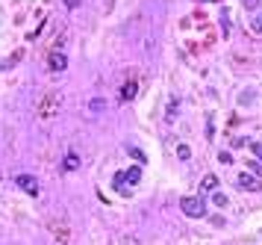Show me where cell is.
I'll return each mask as SVG.
<instances>
[{"label":"cell","mask_w":262,"mask_h":245,"mask_svg":"<svg viewBox=\"0 0 262 245\" xmlns=\"http://www.w3.org/2000/svg\"><path fill=\"white\" fill-rule=\"evenodd\" d=\"M62 113V95L56 92H47L39 98V107H35V115H39L42 121H53L56 115Z\"/></svg>","instance_id":"1"},{"label":"cell","mask_w":262,"mask_h":245,"mask_svg":"<svg viewBox=\"0 0 262 245\" xmlns=\"http://www.w3.org/2000/svg\"><path fill=\"white\" fill-rule=\"evenodd\" d=\"M180 207H183V213L192 216V219H200V216L206 213V201H203V198H195V195L180 198Z\"/></svg>","instance_id":"2"},{"label":"cell","mask_w":262,"mask_h":245,"mask_svg":"<svg viewBox=\"0 0 262 245\" xmlns=\"http://www.w3.org/2000/svg\"><path fill=\"white\" fill-rule=\"evenodd\" d=\"M15 183L27 192V195H32V198H39V180L32 178V174H18L15 178Z\"/></svg>","instance_id":"3"},{"label":"cell","mask_w":262,"mask_h":245,"mask_svg":"<svg viewBox=\"0 0 262 245\" xmlns=\"http://www.w3.org/2000/svg\"><path fill=\"white\" fill-rule=\"evenodd\" d=\"M236 183H239L242 189H247V192H259V189H262V180H259V178H253V174H247V171H242V174H239Z\"/></svg>","instance_id":"4"},{"label":"cell","mask_w":262,"mask_h":245,"mask_svg":"<svg viewBox=\"0 0 262 245\" xmlns=\"http://www.w3.org/2000/svg\"><path fill=\"white\" fill-rule=\"evenodd\" d=\"M65 65H68V56L59 53V50H50V56H47V68H50V71H65Z\"/></svg>","instance_id":"5"},{"label":"cell","mask_w":262,"mask_h":245,"mask_svg":"<svg viewBox=\"0 0 262 245\" xmlns=\"http://www.w3.org/2000/svg\"><path fill=\"white\" fill-rule=\"evenodd\" d=\"M115 180H121V183H130V186H136V183L141 180V168H127V171H118V174H115Z\"/></svg>","instance_id":"6"},{"label":"cell","mask_w":262,"mask_h":245,"mask_svg":"<svg viewBox=\"0 0 262 245\" xmlns=\"http://www.w3.org/2000/svg\"><path fill=\"white\" fill-rule=\"evenodd\" d=\"M50 230H53V236H56V239H59V242H62V245H65V242H68V239H71V230H68V225H65V222H62V225H59V222H56V219H53V222H50Z\"/></svg>","instance_id":"7"},{"label":"cell","mask_w":262,"mask_h":245,"mask_svg":"<svg viewBox=\"0 0 262 245\" xmlns=\"http://www.w3.org/2000/svg\"><path fill=\"white\" fill-rule=\"evenodd\" d=\"M136 92H139V83H136V80H127V83H124V89H121V100H124V103H130V100L136 98Z\"/></svg>","instance_id":"8"},{"label":"cell","mask_w":262,"mask_h":245,"mask_svg":"<svg viewBox=\"0 0 262 245\" xmlns=\"http://www.w3.org/2000/svg\"><path fill=\"white\" fill-rule=\"evenodd\" d=\"M77 168H80V157L74 154V151L65 154V160H62V171H77Z\"/></svg>","instance_id":"9"},{"label":"cell","mask_w":262,"mask_h":245,"mask_svg":"<svg viewBox=\"0 0 262 245\" xmlns=\"http://www.w3.org/2000/svg\"><path fill=\"white\" fill-rule=\"evenodd\" d=\"M215 189H218V178L215 174H206L203 183H200V192H215Z\"/></svg>","instance_id":"10"},{"label":"cell","mask_w":262,"mask_h":245,"mask_svg":"<svg viewBox=\"0 0 262 245\" xmlns=\"http://www.w3.org/2000/svg\"><path fill=\"white\" fill-rule=\"evenodd\" d=\"M247 24H250V30H253V33H262V9H256V12L247 18Z\"/></svg>","instance_id":"11"},{"label":"cell","mask_w":262,"mask_h":245,"mask_svg":"<svg viewBox=\"0 0 262 245\" xmlns=\"http://www.w3.org/2000/svg\"><path fill=\"white\" fill-rule=\"evenodd\" d=\"M112 183H115V189H118L124 198H133V186H130V183H121V180H112Z\"/></svg>","instance_id":"12"},{"label":"cell","mask_w":262,"mask_h":245,"mask_svg":"<svg viewBox=\"0 0 262 245\" xmlns=\"http://www.w3.org/2000/svg\"><path fill=\"white\" fill-rule=\"evenodd\" d=\"M177 157H180V160H189V157H192V148H189V145H177Z\"/></svg>","instance_id":"13"},{"label":"cell","mask_w":262,"mask_h":245,"mask_svg":"<svg viewBox=\"0 0 262 245\" xmlns=\"http://www.w3.org/2000/svg\"><path fill=\"white\" fill-rule=\"evenodd\" d=\"M212 201H215L218 207H227V195H224V192H215V195H212Z\"/></svg>","instance_id":"14"},{"label":"cell","mask_w":262,"mask_h":245,"mask_svg":"<svg viewBox=\"0 0 262 245\" xmlns=\"http://www.w3.org/2000/svg\"><path fill=\"white\" fill-rule=\"evenodd\" d=\"M218 160H221V163H227V165H230V163H233V154H230V151H221V154H218Z\"/></svg>","instance_id":"15"},{"label":"cell","mask_w":262,"mask_h":245,"mask_svg":"<svg viewBox=\"0 0 262 245\" xmlns=\"http://www.w3.org/2000/svg\"><path fill=\"white\" fill-rule=\"evenodd\" d=\"M62 3H65V9H77L83 0H62Z\"/></svg>","instance_id":"16"},{"label":"cell","mask_w":262,"mask_h":245,"mask_svg":"<svg viewBox=\"0 0 262 245\" xmlns=\"http://www.w3.org/2000/svg\"><path fill=\"white\" fill-rule=\"evenodd\" d=\"M174 115H177V100L168 103V118H174Z\"/></svg>","instance_id":"17"},{"label":"cell","mask_w":262,"mask_h":245,"mask_svg":"<svg viewBox=\"0 0 262 245\" xmlns=\"http://www.w3.org/2000/svg\"><path fill=\"white\" fill-rule=\"evenodd\" d=\"M250 151H253L256 160H262V145H250Z\"/></svg>","instance_id":"18"},{"label":"cell","mask_w":262,"mask_h":245,"mask_svg":"<svg viewBox=\"0 0 262 245\" xmlns=\"http://www.w3.org/2000/svg\"><path fill=\"white\" fill-rule=\"evenodd\" d=\"M92 110H94V113H100V110H103V100H100V98H97V100H92Z\"/></svg>","instance_id":"19"},{"label":"cell","mask_w":262,"mask_h":245,"mask_svg":"<svg viewBox=\"0 0 262 245\" xmlns=\"http://www.w3.org/2000/svg\"><path fill=\"white\" fill-rule=\"evenodd\" d=\"M259 3H262V0H245V6H247V12H250L253 6H259Z\"/></svg>","instance_id":"20"}]
</instances>
